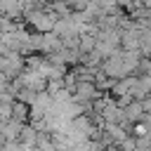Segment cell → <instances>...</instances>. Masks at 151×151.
<instances>
[{
	"mask_svg": "<svg viewBox=\"0 0 151 151\" xmlns=\"http://www.w3.org/2000/svg\"><path fill=\"white\" fill-rule=\"evenodd\" d=\"M24 19H26V26H28L31 33H52L54 24H57V17L52 14V9L47 5L35 9V12H31V14H26Z\"/></svg>",
	"mask_w": 151,
	"mask_h": 151,
	"instance_id": "6da1fadb",
	"label": "cell"
},
{
	"mask_svg": "<svg viewBox=\"0 0 151 151\" xmlns=\"http://www.w3.org/2000/svg\"><path fill=\"white\" fill-rule=\"evenodd\" d=\"M104 76H109L111 80H120V78H127V76H132V71H130V66L125 64V57H123V50H118V52H113L111 57H106L104 61H101V68H99Z\"/></svg>",
	"mask_w": 151,
	"mask_h": 151,
	"instance_id": "7a4b0ae2",
	"label": "cell"
},
{
	"mask_svg": "<svg viewBox=\"0 0 151 151\" xmlns=\"http://www.w3.org/2000/svg\"><path fill=\"white\" fill-rule=\"evenodd\" d=\"M24 59L26 57H21L19 52H12V50H7L5 54H2V64H0V73H5L9 80H14L21 71H24Z\"/></svg>",
	"mask_w": 151,
	"mask_h": 151,
	"instance_id": "3957f363",
	"label": "cell"
},
{
	"mask_svg": "<svg viewBox=\"0 0 151 151\" xmlns=\"http://www.w3.org/2000/svg\"><path fill=\"white\" fill-rule=\"evenodd\" d=\"M50 106H52V97H50L47 92H38V94L33 97V101L28 104V109H31V118H28V120H40V118H45L47 111H50Z\"/></svg>",
	"mask_w": 151,
	"mask_h": 151,
	"instance_id": "277c9868",
	"label": "cell"
},
{
	"mask_svg": "<svg viewBox=\"0 0 151 151\" xmlns=\"http://www.w3.org/2000/svg\"><path fill=\"white\" fill-rule=\"evenodd\" d=\"M132 99H146L151 94V76H134L132 80V90H130Z\"/></svg>",
	"mask_w": 151,
	"mask_h": 151,
	"instance_id": "5b68a950",
	"label": "cell"
},
{
	"mask_svg": "<svg viewBox=\"0 0 151 151\" xmlns=\"http://www.w3.org/2000/svg\"><path fill=\"white\" fill-rule=\"evenodd\" d=\"M24 125H26V123H19V120L9 118L7 123L0 125V134H2V139H5V142H19V134H21Z\"/></svg>",
	"mask_w": 151,
	"mask_h": 151,
	"instance_id": "8992f818",
	"label": "cell"
},
{
	"mask_svg": "<svg viewBox=\"0 0 151 151\" xmlns=\"http://www.w3.org/2000/svg\"><path fill=\"white\" fill-rule=\"evenodd\" d=\"M120 50H125V52L139 50V31H137V26H132V28L120 33Z\"/></svg>",
	"mask_w": 151,
	"mask_h": 151,
	"instance_id": "52a82bcc",
	"label": "cell"
},
{
	"mask_svg": "<svg viewBox=\"0 0 151 151\" xmlns=\"http://www.w3.org/2000/svg\"><path fill=\"white\" fill-rule=\"evenodd\" d=\"M0 14L7 17V19H24V7L17 2V0H0Z\"/></svg>",
	"mask_w": 151,
	"mask_h": 151,
	"instance_id": "ba28073f",
	"label": "cell"
},
{
	"mask_svg": "<svg viewBox=\"0 0 151 151\" xmlns=\"http://www.w3.org/2000/svg\"><path fill=\"white\" fill-rule=\"evenodd\" d=\"M38 137H40V132L33 127V125H24V130H21V134H19V144L24 146V149H35L38 146Z\"/></svg>",
	"mask_w": 151,
	"mask_h": 151,
	"instance_id": "9c48e42d",
	"label": "cell"
},
{
	"mask_svg": "<svg viewBox=\"0 0 151 151\" xmlns=\"http://www.w3.org/2000/svg\"><path fill=\"white\" fill-rule=\"evenodd\" d=\"M132 80H134V76H127V78L116 80L113 87L109 90V94H111L113 99H118V97H123V94H130V90H132Z\"/></svg>",
	"mask_w": 151,
	"mask_h": 151,
	"instance_id": "30bf717a",
	"label": "cell"
},
{
	"mask_svg": "<svg viewBox=\"0 0 151 151\" xmlns=\"http://www.w3.org/2000/svg\"><path fill=\"white\" fill-rule=\"evenodd\" d=\"M12 118L19 120V123H28V118H31V109H28V104L14 99V101H12Z\"/></svg>",
	"mask_w": 151,
	"mask_h": 151,
	"instance_id": "8fae6325",
	"label": "cell"
},
{
	"mask_svg": "<svg viewBox=\"0 0 151 151\" xmlns=\"http://www.w3.org/2000/svg\"><path fill=\"white\" fill-rule=\"evenodd\" d=\"M94 47H97V35L94 33H83L80 42H78L80 54H90V52H94Z\"/></svg>",
	"mask_w": 151,
	"mask_h": 151,
	"instance_id": "7c38bea8",
	"label": "cell"
},
{
	"mask_svg": "<svg viewBox=\"0 0 151 151\" xmlns=\"http://www.w3.org/2000/svg\"><path fill=\"white\" fill-rule=\"evenodd\" d=\"M139 52L142 57H151V28L139 31Z\"/></svg>",
	"mask_w": 151,
	"mask_h": 151,
	"instance_id": "4fadbf2b",
	"label": "cell"
},
{
	"mask_svg": "<svg viewBox=\"0 0 151 151\" xmlns=\"http://www.w3.org/2000/svg\"><path fill=\"white\" fill-rule=\"evenodd\" d=\"M76 85H78V78H76V73L68 68L66 76H64V90H68V92L73 94V92H76Z\"/></svg>",
	"mask_w": 151,
	"mask_h": 151,
	"instance_id": "5bb4252c",
	"label": "cell"
},
{
	"mask_svg": "<svg viewBox=\"0 0 151 151\" xmlns=\"http://www.w3.org/2000/svg\"><path fill=\"white\" fill-rule=\"evenodd\" d=\"M85 151H106V146L101 142H97V139H90L87 146H85Z\"/></svg>",
	"mask_w": 151,
	"mask_h": 151,
	"instance_id": "9a60e30c",
	"label": "cell"
},
{
	"mask_svg": "<svg viewBox=\"0 0 151 151\" xmlns=\"http://www.w3.org/2000/svg\"><path fill=\"white\" fill-rule=\"evenodd\" d=\"M9 83H12V80H9V78H7L5 73H0V94L9 90Z\"/></svg>",
	"mask_w": 151,
	"mask_h": 151,
	"instance_id": "2e32d148",
	"label": "cell"
},
{
	"mask_svg": "<svg viewBox=\"0 0 151 151\" xmlns=\"http://www.w3.org/2000/svg\"><path fill=\"white\" fill-rule=\"evenodd\" d=\"M64 2H71V0H64Z\"/></svg>",
	"mask_w": 151,
	"mask_h": 151,
	"instance_id": "e0dca14e",
	"label": "cell"
}]
</instances>
